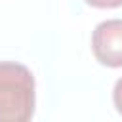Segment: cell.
Instances as JSON below:
<instances>
[{
    "mask_svg": "<svg viewBox=\"0 0 122 122\" xmlns=\"http://www.w3.org/2000/svg\"><path fill=\"white\" fill-rule=\"evenodd\" d=\"M34 76L29 67L0 61V122H29L34 116Z\"/></svg>",
    "mask_w": 122,
    "mask_h": 122,
    "instance_id": "1",
    "label": "cell"
},
{
    "mask_svg": "<svg viewBox=\"0 0 122 122\" xmlns=\"http://www.w3.org/2000/svg\"><path fill=\"white\" fill-rule=\"evenodd\" d=\"M86 4H90L92 8H118L122 6V0H86Z\"/></svg>",
    "mask_w": 122,
    "mask_h": 122,
    "instance_id": "4",
    "label": "cell"
},
{
    "mask_svg": "<svg viewBox=\"0 0 122 122\" xmlns=\"http://www.w3.org/2000/svg\"><path fill=\"white\" fill-rule=\"evenodd\" d=\"M112 103H114L116 111L122 114V78H118L112 88Z\"/></svg>",
    "mask_w": 122,
    "mask_h": 122,
    "instance_id": "3",
    "label": "cell"
},
{
    "mask_svg": "<svg viewBox=\"0 0 122 122\" xmlns=\"http://www.w3.org/2000/svg\"><path fill=\"white\" fill-rule=\"evenodd\" d=\"M92 51L101 65L122 67V19H107L93 29Z\"/></svg>",
    "mask_w": 122,
    "mask_h": 122,
    "instance_id": "2",
    "label": "cell"
}]
</instances>
